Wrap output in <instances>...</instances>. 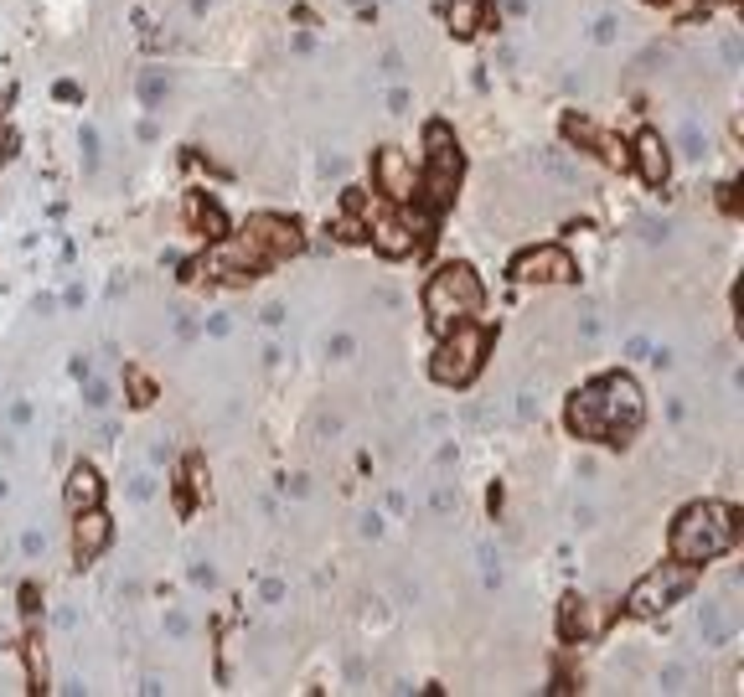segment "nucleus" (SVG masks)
<instances>
[{"instance_id": "1", "label": "nucleus", "mask_w": 744, "mask_h": 697, "mask_svg": "<svg viewBox=\"0 0 744 697\" xmlns=\"http://www.w3.org/2000/svg\"><path fill=\"white\" fill-rule=\"evenodd\" d=\"M641 388L625 377V372H610L589 388L574 393L569 403V429L579 439H605V445H625L641 424Z\"/></svg>"}, {"instance_id": "2", "label": "nucleus", "mask_w": 744, "mask_h": 697, "mask_svg": "<svg viewBox=\"0 0 744 697\" xmlns=\"http://www.w3.org/2000/svg\"><path fill=\"white\" fill-rule=\"evenodd\" d=\"M740 543V512L729 507V501H698V507H687L678 516V527H672V553L682 563H713L723 558L729 548Z\"/></svg>"}, {"instance_id": "3", "label": "nucleus", "mask_w": 744, "mask_h": 697, "mask_svg": "<svg viewBox=\"0 0 744 697\" xmlns=\"http://www.w3.org/2000/svg\"><path fill=\"white\" fill-rule=\"evenodd\" d=\"M481 300H486V289H481V279H475L465 264H445L430 285H424V310H430L434 326H455V321L475 315Z\"/></svg>"}, {"instance_id": "4", "label": "nucleus", "mask_w": 744, "mask_h": 697, "mask_svg": "<svg viewBox=\"0 0 744 697\" xmlns=\"http://www.w3.org/2000/svg\"><path fill=\"white\" fill-rule=\"evenodd\" d=\"M693 584H698V569H693V563H661V569H651V574L625 595V610H631L636 620H657V615H667L678 599L693 595Z\"/></svg>"}, {"instance_id": "5", "label": "nucleus", "mask_w": 744, "mask_h": 697, "mask_svg": "<svg viewBox=\"0 0 744 697\" xmlns=\"http://www.w3.org/2000/svg\"><path fill=\"white\" fill-rule=\"evenodd\" d=\"M481 357H486V331L471 326V321H455V331L439 341V351H434L430 377L439 383V388H465V383L475 377V367H481Z\"/></svg>"}, {"instance_id": "6", "label": "nucleus", "mask_w": 744, "mask_h": 697, "mask_svg": "<svg viewBox=\"0 0 744 697\" xmlns=\"http://www.w3.org/2000/svg\"><path fill=\"white\" fill-rule=\"evenodd\" d=\"M244 238V248L259 259V264H274V259H285V253H295L300 248V233H295V223H285V217H248V227L238 233Z\"/></svg>"}, {"instance_id": "7", "label": "nucleus", "mask_w": 744, "mask_h": 697, "mask_svg": "<svg viewBox=\"0 0 744 697\" xmlns=\"http://www.w3.org/2000/svg\"><path fill=\"white\" fill-rule=\"evenodd\" d=\"M512 279H522V285H569V279H579V264L563 248H527L512 264Z\"/></svg>"}, {"instance_id": "8", "label": "nucleus", "mask_w": 744, "mask_h": 697, "mask_svg": "<svg viewBox=\"0 0 744 697\" xmlns=\"http://www.w3.org/2000/svg\"><path fill=\"white\" fill-rule=\"evenodd\" d=\"M372 181H377V191L383 197H393V202H409L413 197V165L403 150H377L372 155Z\"/></svg>"}, {"instance_id": "9", "label": "nucleus", "mask_w": 744, "mask_h": 697, "mask_svg": "<svg viewBox=\"0 0 744 697\" xmlns=\"http://www.w3.org/2000/svg\"><path fill=\"white\" fill-rule=\"evenodd\" d=\"M533 171L548 186H558V191H574V186H584V165H579L563 145H543V150L533 155Z\"/></svg>"}, {"instance_id": "10", "label": "nucleus", "mask_w": 744, "mask_h": 697, "mask_svg": "<svg viewBox=\"0 0 744 697\" xmlns=\"http://www.w3.org/2000/svg\"><path fill=\"white\" fill-rule=\"evenodd\" d=\"M734 631H740V610H734V599H708L698 610V636H703V646H729L734 640Z\"/></svg>"}, {"instance_id": "11", "label": "nucleus", "mask_w": 744, "mask_h": 697, "mask_svg": "<svg viewBox=\"0 0 744 697\" xmlns=\"http://www.w3.org/2000/svg\"><path fill=\"white\" fill-rule=\"evenodd\" d=\"M625 155L636 161V171H641V181H646V186H661V181H667V171H672V161H667V145H661L657 129H641L636 150H625Z\"/></svg>"}, {"instance_id": "12", "label": "nucleus", "mask_w": 744, "mask_h": 697, "mask_svg": "<svg viewBox=\"0 0 744 697\" xmlns=\"http://www.w3.org/2000/svg\"><path fill=\"white\" fill-rule=\"evenodd\" d=\"M73 548H78V569L83 563H93V558L109 548V516L99 507H83L78 512V527H73Z\"/></svg>"}, {"instance_id": "13", "label": "nucleus", "mask_w": 744, "mask_h": 697, "mask_svg": "<svg viewBox=\"0 0 744 697\" xmlns=\"http://www.w3.org/2000/svg\"><path fill=\"white\" fill-rule=\"evenodd\" d=\"M99 491H103V481H99V471L93 465H73V475H67V507L73 512H83V507H99Z\"/></svg>"}, {"instance_id": "14", "label": "nucleus", "mask_w": 744, "mask_h": 697, "mask_svg": "<svg viewBox=\"0 0 744 697\" xmlns=\"http://www.w3.org/2000/svg\"><path fill=\"white\" fill-rule=\"evenodd\" d=\"M372 248L388 253V259H403V253L419 248V238H413L409 223H377V227H372Z\"/></svg>"}, {"instance_id": "15", "label": "nucleus", "mask_w": 744, "mask_h": 697, "mask_svg": "<svg viewBox=\"0 0 744 697\" xmlns=\"http://www.w3.org/2000/svg\"><path fill=\"white\" fill-rule=\"evenodd\" d=\"M678 155H682V161H703V155H708V129H703L698 114H682V124H678Z\"/></svg>"}, {"instance_id": "16", "label": "nucleus", "mask_w": 744, "mask_h": 697, "mask_svg": "<svg viewBox=\"0 0 744 697\" xmlns=\"http://www.w3.org/2000/svg\"><path fill=\"white\" fill-rule=\"evenodd\" d=\"M135 93H140V109L155 114V109L165 103V93H171V73H165V67H145L140 83H135Z\"/></svg>"}, {"instance_id": "17", "label": "nucleus", "mask_w": 744, "mask_h": 697, "mask_svg": "<svg viewBox=\"0 0 744 697\" xmlns=\"http://www.w3.org/2000/svg\"><path fill=\"white\" fill-rule=\"evenodd\" d=\"M161 491V481H155V465H135V471L124 475V496L135 501V507H150Z\"/></svg>"}, {"instance_id": "18", "label": "nucleus", "mask_w": 744, "mask_h": 697, "mask_svg": "<svg viewBox=\"0 0 744 697\" xmlns=\"http://www.w3.org/2000/svg\"><path fill=\"white\" fill-rule=\"evenodd\" d=\"M475 563H481V584H486V589H501L507 569H501V548H496L492 537H481V543H475Z\"/></svg>"}, {"instance_id": "19", "label": "nucleus", "mask_w": 744, "mask_h": 697, "mask_svg": "<svg viewBox=\"0 0 744 697\" xmlns=\"http://www.w3.org/2000/svg\"><path fill=\"white\" fill-rule=\"evenodd\" d=\"M481 26V0H450V31L455 37H471Z\"/></svg>"}, {"instance_id": "20", "label": "nucleus", "mask_w": 744, "mask_h": 697, "mask_svg": "<svg viewBox=\"0 0 744 697\" xmlns=\"http://www.w3.org/2000/svg\"><path fill=\"white\" fill-rule=\"evenodd\" d=\"M78 150H83V171H88V176H99L103 140H99V129H93V124H83V129H78Z\"/></svg>"}, {"instance_id": "21", "label": "nucleus", "mask_w": 744, "mask_h": 697, "mask_svg": "<svg viewBox=\"0 0 744 697\" xmlns=\"http://www.w3.org/2000/svg\"><path fill=\"white\" fill-rule=\"evenodd\" d=\"M109 403H114V388H109L103 377H93V372H88V377H83V409H88V413H103Z\"/></svg>"}, {"instance_id": "22", "label": "nucleus", "mask_w": 744, "mask_h": 697, "mask_svg": "<svg viewBox=\"0 0 744 697\" xmlns=\"http://www.w3.org/2000/svg\"><path fill=\"white\" fill-rule=\"evenodd\" d=\"M620 26H625V21H620L616 11H605V16L589 21V41H595V47H610V41H620Z\"/></svg>"}, {"instance_id": "23", "label": "nucleus", "mask_w": 744, "mask_h": 697, "mask_svg": "<svg viewBox=\"0 0 744 697\" xmlns=\"http://www.w3.org/2000/svg\"><path fill=\"white\" fill-rule=\"evenodd\" d=\"M455 507H460V491H455V481H434V491H430V512H434V516H450Z\"/></svg>"}, {"instance_id": "24", "label": "nucleus", "mask_w": 744, "mask_h": 697, "mask_svg": "<svg viewBox=\"0 0 744 697\" xmlns=\"http://www.w3.org/2000/svg\"><path fill=\"white\" fill-rule=\"evenodd\" d=\"M357 357V336L351 331H331L326 336V362H351Z\"/></svg>"}, {"instance_id": "25", "label": "nucleus", "mask_w": 744, "mask_h": 697, "mask_svg": "<svg viewBox=\"0 0 744 697\" xmlns=\"http://www.w3.org/2000/svg\"><path fill=\"white\" fill-rule=\"evenodd\" d=\"M161 631H165V636H171V640H186V636H191V615H186L182 604H165V620H161Z\"/></svg>"}, {"instance_id": "26", "label": "nucleus", "mask_w": 744, "mask_h": 697, "mask_svg": "<svg viewBox=\"0 0 744 697\" xmlns=\"http://www.w3.org/2000/svg\"><path fill=\"white\" fill-rule=\"evenodd\" d=\"M636 233H641V243H667L672 238V217H641Z\"/></svg>"}, {"instance_id": "27", "label": "nucleus", "mask_w": 744, "mask_h": 697, "mask_svg": "<svg viewBox=\"0 0 744 697\" xmlns=\"http://www.w3.org/2000/svg\"><path fill=\"white\" fill-rule=\"evenodd\" d=\"M574 315H579V341H595L599 336V305L595 300H579Z\"/></svg>"}, {"instance_id": "28", "label": "nucleus", "mask_w": 744, "mask_h": 697, "mask_svg": "<svg viewBox=\"0 0 744 697\" xmlns=\"http://www.w3.org/2000/svg\"><path fill=\"white\" fill-rule=\"evenodd\" d=\"M202 336L207 341H227V336H233V310H212V315L202 321Z\"/></svg>"}, {"instance_id": "29", "label": "nucleus", "mask_w": 744, "mask_h": 697, "mask_svg": "<svg viewBox=\"0 0 744 697\" xmlns=\"http://www.w3.org/2000/svg\"><path fill=\"white\" fill-rule=\"evenodd\" d=\"M657 687L661 693H687V666H682V661H667V666L657 672Z\"/></svg>"}, {"instance_id": "30", "label": "nucleus", "mask_w": 744, "mask_h": 697, "mask_svg": "<svg viewBox=\"0 0 744 697\" xmlns=\"http://www.w3.org/2000/svg\"><path fill=\"white\" fill-rule=\"evenodd\" d=\"M377 73H383L388 83H403V73H409V67H403V52H398V47H388V52L377 57Z\"/></svg>"}, {"instance_id": "31", "label": "nucleus", "mask_w": 744, "mask_h": 697, "mask_svg": "<svg viewBox=\"0 0 744 697\" xmlns=\"http://www.w3.org/2000/svg\"><path fill=\"white\" fill-rule=\"evenodd\" d=\"M41 553H47V533H41V527H26V533H21V558L37 563Z\"/></svg>"}, {"instance_id": "32", "label": "nucleus", "mask_w": 744, "mask_h": 697, "mask_svg": "<svg viewBox=\"0 0 744 697\" xmlns=\"http://www.w3.org/2000/svg\"><path fill=\"white\" fill-rule=\"evenodd\" d=\"M186 578H191L197 589H217V569H212L207 558H191V569H186Z\"/></svg>"}, {"instance_id": "33", "label": "nucleus", "mask_w": 744, "mask_h": 697, "mask_svg": "<svg viewBox=\"0 0 744 697\" xmlns=\"http://www.w3.org/2000/svg\"><path fill=\"white\" fill-rule=\"evenodd\" d=\"M537 413H543V398H537V388H522V393H517V419H522V424H533Z\"/></svg>"}, {"instance_id": "34", "label": "nucleus", "mask_w": 744, "mask_h": 697, "mask_svg": "<svg viewBox=\"0 0 744 697\" xmlns=\"http://www.w3.org/2000/svg\"><path fill=\"white\" fill-rule=\"evenodd\" d=\"M584 631V599H563V636Z\"/></svg>"}, {"instance_id": "35", "label": "nucleus", "mask_w": 744, "mask_h": 697, "mask_svg": "<svg viewBox=\"0 0 744 697\" xmlns=\"http://www.w3.org/2000/svg\"><path fill=\"white\" fill-rule=\"evenodd\" d=\"M409 103H413V93L403 88V83H393V88H388V114H393V119H403V114H409Z\"/></svg>"}, {"instance_id": "36", "label": "nucleus", "mask_w": 744, "mask_h": 697, "mask_svg": "<svg viewBox=\"0 0 744 697\" xmlns=\"http://www.w3.org/2000/svg\"><path fill=\"white\" fill-rule=\"evenodd\" d=\"M383 527H388V522H383V512H362V516H357V533L368 537V543H377V537H383Z\"/></svg>"}, {"instance_id": "37", "label": "nucleus", "mask_w": 744, "mask_h": 697, "mask_svg": "<svg viewBox=\"0 0 744 697\" xmlns=\"http://www.w3.org/2000/svg\"><path fill=\"white\" fill-rule=\"evenodd\" d=\"M124 377H129V388H135V403H155V383H150V377H140V372H124Z\"/></svg>"}, {"instance_id": "38", "label": "nucleus", "mask_w": 744, "mask_h": 697, "mask_svg": "<svg viewBox=\"0 0 744 697\" xmlns=\"http://www.w3.org/2000/svg\"><path fill=\"white\" fill-rule=\"evenodd\" d=\"M285 578H264V584H259V599H264V604H285Z\"/></svg>"}, {"instance_id": "39", "label": "nucleus", "mask_w": 744, "mask_h": 697, "mask_svg": "<svg viewBox=\"0 0 744 697\" xmlns=\"http://www.w3.org/2000/svg\"><path fill=\"white\" fill-rule=\"evenodd\" d=\"M259 321H264V331H279V326L289 321V310L279 305V300H274V305H264V310H259Z\"/></svg>"}, {"instance_id": "40", "label": "nucleus", "mask_w": 744, "mask_h": 697, "mask_svg": "<svg viewBox=\"0 0 744 697\" xmlns=\"http://www.w3.org/2000/svg\"><path fill=\"white\" fill-rule=\"evenodd\" d=\"M625 357H631V362H646V351H651V336H625Z\"/></svg>"}, {"instance_id": "41", "label": "nucleus", "mask_w": 744, "mask_h": 697, "mask_svg": "<svg viewBox=\"0 0 744 697\" xmlns=\"http://www.w3.org/2000/svg\"><path fill=\"white\" fill-rule=\"evenodd\" d=\"M83 300H88V289H83V279H73V285L62 289V310H83Z\"/></svg>"}, {"instance_id": "42", "label": "nucleus", "mask_w": 744, "mask_h": 697, "mask_svg": "<svg viewBox=\"0 0 744 697\" xmlns=\"http://www.w3.org/2000/svg\"><path fill=\"white\" fill-rule=\"evenodd\" d=\"M740 62H744V47H740V37H723V67L734 73Z\"/></svg>"}, {"instance_id": "43", "label": "nucleus", "mask_w": 744, "mask_h": 697, "mask_svg": "<svg viewBox=\"0 0 744 697\" xmlns=\"http://www.w3.org/2000/svg\"><path fill=\"white\" fill-rule=\"evenodd\" d=\"M259 362H264V367H279V362H285V347H279V341H264Z\"/></svg>"}, {"instance_id": "44", "label": "nucleus", "mask_w": 744, "mask_h": 697, "mask_svg": "<svg viewBox=\"0 0 744 697\" xmlns=\"http://www.w3.org/2000/svg\"><path fill=\"white\" fill-rule=\"evenodd\" d=\"M52 625H58V631H78V610H73V604H62L58 615H52Z\"/></svg>"}, {"instance_id": "45", "label": "nucleus", "mask_w": 744, "mask_h": 697, "mask_svg": "<svg viewBox=\"0 0 744 697\" xmlns=\"http://www.w3.org/2000/svg\"><path fill=\"white\" fill-rule=\"evenodd\" d=\"M67 367H73V377H88V372H93V362H88V351H73V362H67Z\"/></svg>"}, {"instance_id": "46", "label": "nucleus", "mask_w": 744, "mask_h": 697, "mask_svg": "<svg viewBox=\"0 0 744 697\" xmlns=\"http://www.w3.org/2000/svg\"><path fill=\"white\" fill-rule=\"evenodd\" d=\"M321 171H326V176H347V161H341V155H321Z\"/></svg>"}, {"instance_id": "47", "label": "nucleus", "mask_w": 744, "mask_h": 697, "mask_svg": "<svg viewBox=\"0 0 744 697\" xmlns=\"http://www.w3.org/2000/svg\"><path fill=\"white\" fill-rule=\"evenodd\" d=\"M165 460H171V445H165V434H161V439L150 445V465H165Z\"/></svg>"}, {"instance_id": "48", "label": "nucleus", "mask_w": 744, "mask_h": 697, "mask_svg": "<svg viewBox=\"0 0 744 697\" xmlns=\"http://www.w3.org/2000/svg\"><path fill=\"white\" fill-rule=\"evenodd\" d=\"M279 486H285V496H306V491H310L306 475H289V481H279Z\"/></svg>"}, {"instance_id": "49", "label": "nucleus", "mask_w": 744, "mask_h": 697, "mask_svg": "<svg viewBox=\"0 0 744 697\" xmlns=\"http://www.w3.org/2000/svg\"><path fill=\"white\" fill-rule=\"evenodd\" d=\"M496 62H501V67H512V62H517V47H512V41H501V47H496Z\"/></svg>"}, {"instance_id": "50", "label": "nucleus", "mask_w": 744, "mask_h": 697, "mask_svg": "<svg viewBox=\"0 0 744 697\" xmlns=\"http://www.w3.org/2000/svg\"><path fill=\"white\" fill-rule=\"evenodd\" d=\"M140 693H145V697H161V693H165V682H161V677H145V682H140Z\"/></svg>"}, {"instance_id": "51", "label": "nucleus", "mask_w": 744, "mask_h": 697, "mask_svg": "<svg viewBox=\"0 0 744 697\" xmlns=\"http://www.w3.org/2000/svg\"><path fill=\"white\" fill-rule=\"evenodd\" d=\"M574 522L579 527H595V507H574Z\"/></svg>"}, {"instance_id": "52", "label": "nucleus", "mask_w": 744, "mask_h": 697, "mask_svg": "<svg viewBox=\"0 0 744 697\" xmlns=\"http://www.w3.org/2000/svg\"><path fill=\"white\" fill-rule=\"evenodd\" d=\"M176 336H191V310H176Z\"/></svg>"}, {"instance_id": "53", "label": "nucleus", "mask_w": 744, "mask_h": 697, "mask_svg": "<svg viewBox=\"0 0 744 697\" xmlns=\"http://www.w3.org/2000/svg\"><path fill=\"white\" fill-rule=\"evenodd\" d=\"M31 419V403H11V424H26Z\"/></svg>"}, {"instance_id": "54", "label": "nucleus", "mask_w": 744, "mask_h": 697, "mask_svg": "<svg viewBox=\"0 0 744 697\" xmlns=\"http://www.w3.org/2000/svg\"><path fill=\"white\" fill-rule=\"evenodd\" d=\"M207 5H212V0H191V16H207Z\"/></svg>"}, {"instance_id": "55", "label": "nucleus", "mask_w": 744, "mask_h": 697, "mask_svg": "<svg viewBox=\"0 0 744 697\" xmlns=\"http://www.w3.org/2000/svg\"><path fill=\"white\" fill-rule=\"evenodd\" d=\"M5 496H11V481H0V501H5Z\"/></svg>"}, {"instance_id": "56", "label": "nucleus", "mask_w": 744, "mask_h": 697, "mask_svg": "<svg viewBox=\"0 0 744 697\" xmlns=\"http://www.w3.org/2000/svg\"><path fill=\"white\" fill-rule=\"evenodd\" d=\"M347 5H362V0H347Z\"/></svg>"}]
</instances>
